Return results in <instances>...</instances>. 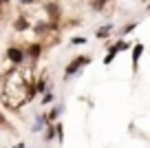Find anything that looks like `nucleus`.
Returning a JSON list of instances; mask_svg holds the SVG:
<instances>
[{"label": "nucleus", "instance_id": "9b49d317", "mask_svg": "<svg viewBox=\"0 0 150 148\" xmlns=\"http://www.w3.org/2000/svg\"><path fill=\"white\" fill-rule=\"evenodd\" d=\"M73 46H77V44H86V38H73Z\"/></svg>", "mask_w": 150, "mask_h": 148}, {"label": "nucleus", "instance_id": "a211bd4d", "mask_svg": "<svg viewBox=\"0 0 150 148\" xmlns=\"http://www.w3.org/2000/svg\"><path fill=\"white\" fill-rule=\"evenodd\" d=\"M148 11H150V5H148Z\"/></svg>", "mask_w": 150, "mask_h": 148}, {"label": "nucleus", "instance_id": "6e6552de", "mask_svg": "<svg viewBox=\"0 0 150 148\" xmlns=\"http://www.w3.org/2000/svg\"><path fill=\"white\" fill-rule=\"evenodd\" d=\"M13 27H16V31H24V29H29V20L24 18V16H20V18L13 22Z\"/></svg>", "mask_w": 150, "mask_h": 148}, {"label": "nucleus", "instance_id": "1a4fd4ad", "mask_svg": "<svg viewBox=\"0 0 150 148\" xmlns=\"http://www.w3.org/2000/svg\"><path fill=\"white\" fill-rule=\"evenodd\" d=\"M112 31V24H106L104 29H97V38H108Z\"/></svg>", "mask_w": 150, "mask_h": 148}, {"label": "nucleus", "instance_id": "7ed1b4c3", "mask_svg": "<svg viewBox=\"0 0 150 148\" xmlns=\"http://www.w3.org/2000/svg\"><path fill=\"white\" fill-rule=\"evenodd\" d=\"M40 53H42V44H29V49L27 51H24V56L29 58V60H38V58H40Z\"/></svg>", "mask_w": 150, "mask_h": 148}, {"label": "nucleus", "instance_id": "0eeeda50", "mask_svg": "<svg viewBox=\"0 0 150 148\" xmlns=\"http://www.w3.org/2000/svg\"><path fill=\"white\" fill-rule=\"evenodd\" d=\"M44 126H47V120H44V115H35V124L31 126V130H33V133H40Z\"/></svg>", "mask_w": 150, "mask_h": 148}, {"label": "nucleus", "instance_id": "f3484780", "mask_svg": "<svg viewBox=\"0 0 150 148\" xmlns=\"http://www.w3.org/2000/svg\"><path fill=\"white\" fill-rule=\"evenodd\" d=\"M0 7H2V0H0Z\"/></svg>", "mask_w": 150, "mask_h": 148}, {"label": "nucleus", "instance_id": "9d476101", "mask_svg": "<svg viewBox=\"0 0 150 148\" xmlns=\"http://www.w3.org/2000/svg\"><path fill=\"white\" fill-rule=\"evenodd\" d=\"M53 100H55V95H53L51 91H44V95H42V104L47 106V104H51Z\"/></svg>", "mask_w": 150, "mask_h": 148}, {"label": "nucleus", "instance_id": "ddd939ff", "mask_svg": "<svg viewBox=\"0 0 150 148\" xmlns=\"http://www.w3.org/2000/svg\"><path fill=\"white\" fill-rule=\"evenodd\" d=\"M104 2H106V0H95V7L99 9V7H104Z\"/></svg>", "mask_w": 150, "mask_h": 148}, {"label": "nucleus", "instance_id": "f257e3e1", "mask_svg": "<svg viewBox=\"0 0 150 148\" xmlns=\"http://www.w3.org/2000/svg\"><path fill=\"white\" fill-rule=\"evenodd\" d=\"M7 60H9L13 66H22L24 60H27L24 49H20V46H9V49H7Z\"/></svg>", "mask_w": 150, "mask_h": 148}, {"label": "nucleus", "instance_id": "4468645a", "mask_svg": "<svg viewBox=\"0 0 150 148\" xmlns=\"http://www.w3.org/2000/svg\"><path fill=\"white\" fill-rule=\"evenodd\" d=\"M0 126H7V122H5V117L0 115Z\"/></svg>", "mask_w": 150, "mask_h": 148}, {"label": "nucleus", "instance_id": "dca6fc26", "mask_svg": "<svg viewBox=\"0 0 150 148\" xmlns=\"http://www.w3.org/2000/svg\"><path fill=\"white\" fill-rule=\"evenodd\" d=\"M13 148H24V144H16V146Z\"/></svg>", "mask_w": 150, "mask_h": 148}, {"label": "nucleus", "instance_id": "f8f14e48", "mask_svg": "<svg viewBox=\"0 0 150 148\" xmlns=\"http://www.w3.org/2000/svg\"><path fill=\"white\" fill-rule=\"evenodd\" d=\"M135 27H137V22H128L126 27H124V33H130V31H132Z\"/></svg>", "mask_w": 150, "mask_h": 148}, {"label": "nucleus", "instance_id": "39448f33", "mask_svg": "<svg viewBox=\"0 0 150 148\" xmlns=\"http://www.w3.org/2000/svg\"><path fill=\"white\" fill-rule=\"evenodd\" d=\"M141 53H144V44H135V49H132V69L137 71V62H139Z\"/></svg>", "mask_w": 150, "mask_h": 148}, {"label": "nucleus", "instance_id": "20e7f679", "mask_svg": "<svg viewBox=\"0 0 150 148\" xmlns=\"http://www.w3.org/2000/svg\"><path fill=\"white\" fill-rule=\"evenodd\" d=\"M126 49H128V42L126 40H119L117 42V44H110V46H108V56H117V53H122V51H126Z\"/></svg>", "mask_w": 150, "mask_h": 148}, {"label": "nucleus", "instance_id": "423d86ee", "mask_svg": "<svg viewBox=\"0 0 150 148\" xmlns=\"http://www.w3.org/2000/svg\"><path fill=\"white\" fill-rule=\"evenodd\" d=\"M62 113V104H57V106H53V111L49 113V115H44V120H47V124H51V122H55L57 117H60Z\"/></svg>", "mask_w": 150, "mask_h": 148}, {"label": "nucleus", "instance_id": "f03ea898", "mask_svg": "<svg viewBox=\"0 0 150 148\" xmlns=\"http://www.w3.org/2000/svg\"><path fill=\"white\" fill-rule=\"evenodd\" d=\"M88 62H91V58H88V56H77V58H75V60L69 64V66H66L64 78H71V75H75L77 71L82 69V66H86V64H88Z\"/></svg>", "mask_w": 150, "mask_h": 148}, {"label": "nucleus", "instance_id": "2eb2a0df", "mask_svg": "<svg viewBox=\"0 0 150 148\" xmlns=\"http://www.w3.org/2000/svg\"><path fill=\"white\" fill-rule=\"evenodd\" d=\"M20 2H22V5H31L33 0H20Z\"/></svg>", "mask_w": 150, "mask_h": 148}]
</instances>
